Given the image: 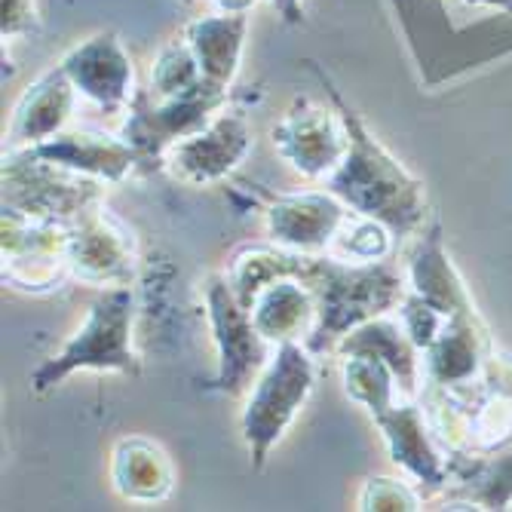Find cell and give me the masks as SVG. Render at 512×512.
I'll use <instances>...</instances> for the list:
<instances>
[{
	"instance_id": "1",
	"label": "cell",
	"mask_w": 512,
	"mask_h": 512,
	"mask_svg": "<svg viewBox=\"0 0 512 512\" xmlns=\"http://www.w3.org/2000/svg\"><path fill=\"white\" fill-rule=\"evenodd\" d=\"M319 77L322 89L329 92L347 129V154L341 166L329 175V191L338 194L353 215L375 218L387 224L396 237L417 234L427 224V191L424 181L411 175L375 135L368 132L362 117L347 105L335 80L316 62H307Z\"/></svg>"
},
{
	"instance_id": "2",
	"label": "cell",
	"mask_w": 512,
	"mask_h": 512,
	"mask_svg": "<svg viewBox=\"0 0 512 512\" xmlns=\"http://www.w3.org/2000/svg\"><path fill=\"white\" fill-rule=\"evenodd\" d=\"M298 279L316 298V322L307 335L313 356L329 353L356 325L402 304L408 286L387 261H347L338 255H304Z\"/></svg>"
},
{
	"instance_id": "3",
	"label": "cell",
	"mask_w": 512,
	"mask_h": 512,
	"mask_svg": "<svg viewBox=\"0 0 512 512\" xmlns=\"http://www.w3.org/2000/svg\"><path fill=\"white\" fill-rule=\"evenodd\" d=\"M132 313L135 298L129 286L105 289L89 304L83 325L62 344V350L31 371V390L50 393L74 371H120L129 378L142 375V359L132 350Z\"/></svg>"
},
{
	"instance_id": "4",
	"label": "cell",
	"mask_w": 512,
	"mask_h": 512,
	"mask_svg": "<svg viewBox=\"0 0 512 512\" xmlns=\"http://www.w3.org/2000/svg\"><path fill=\"white\" fill-rule=\"evenodd\" d=\"M316 384V362L307 344H276L270 362L258 375L249 402L240 414V433L249 448L252 470L261 473L270 451L286 436L298 411L307 405Z\"/></svg>"
},
{
	"instance_id": "5",
	"label": "cell",
	"mask_w": 512,
	"mask_h": 512,
	"mask_svg": "<svg viewBox=\"0 0 512 512\" xmlns=\"http://www.w3.org/2000/svg\"><path fill=\"white\" fill-rule=\"evenodd\" d=\"M230 102V86L203 80L200 86L172 99H157L151 89H135L126 108L120 135L135 148L142 172H157L166 166L169 151L200 129H206Z\"/></svg>"
},
{
	"instance_id": "6",
	"label": "cell",
	"mask_w": 512,
	"mask_h": 512,
	"mask_svg": "<svg viewBox=\"0 0 512 512\" xmlns=\"http://www.w3.org/2000/svg\"><path fill=\"white\" fill-rule=\"evenodd\" d=\"M206 316L212 325V338L218 350V368L206 390L240 396L261 375L273 356V344L255 329L252 310L240 304L234 289L227 286V276H209L206 289Z\"/></svg>"
},
{
	"instance_id": "7",
	"label": "cell",
	"mask_w": 512,
	"mask_h": 512,
	"mask_svg": "<svg viewBox=\"0 0 512 512\" xmlns=\"http://www.w3.org/2000/svg\"><path fill=\"white\" fill-rule=\"evenodd\" d=\"M102 184L99 178L25 157L22 151L4 157V206L31 218L71 224L83 209L102 200Z\"/></svg>"
},
{
	"instance_id": "8",
	"label": "cell",
	"mask_w": 512,
	"mask_h": 512,
	"mask_svg": "<svg viewBox=\"0 0 512 512\" xmlns=\"http://www.w3.org/2000/svg\"><path fill=\"white\" fill-rule=\"evenodd\" d=\"M71 224L43 221L4 206L0 215V252H4V283L19 292L59 289L68 267Z\"/></svg>"
},
{
	"instance_id": "9",
	"label": "cell",
	"mask_w": 512,
	"mask_h": 512,
	"mask_svg": "<svg viewBox=\"0 0 512 512\" xmlns=\"http://www.w3.org/2000/svg\"><path fill=\"white\" fill-rule=\"evenodd\" d=\"M135 237L99 200L71 221L68 267L86 286H129L135 276Z\"/></svg>"
},
{
	"instance_id": "10",
	"label": "cell",
	"mask_w": 512,
	"mask_h": 512,
	"mask_svg": "<svg viewBox=\"0 0 512 512\" xmlns=\"http://www.w3.org/2000/svg\"><path fill=\"white\" fill-rule=\"evenodd\" d=\"M273 148L304 178L332 175L347 154V129L338 108H322L310 99H295L273 129Z\"/></svg>"
},
{
	"instance_id": "11",
	"label": "cell",
	"mask_w": 512,
	"mask_h": 512,
	"mask_svg": "<svg viewBox=\"0 0 512 512\" xmlns=\"http://www.w3.org/2000/svg\"><path fill=\"white\" fill-rule=\"evenodd\" d=\"M350 215V206L332 191L276 194L264 209L267 240L307 255L329 252Z\"/></svg>"
},
{
	"instance_id": "12",
	"label": "cell",
	"mask_w": 512,
	"mask_h": 512,
	"mask_svg": "<svg viewBox=\"0 0 512 512\" xmlns=\"http://www.w3.org/2000/svg\"><path fill=\"white\" fill-rule=\"evenodd\" d=\"M80 96L96 102L102 111L117 114L129 108L135 86H132V59L117 31H99L89 40L77 43L59 62Z\"/></svg>"
},
{
	"instance_id": "13",
	"label": "cell",
	"mask_w": 512,
	"mask_h": 512,
	"mask_svg": "<svg viewBox=\"0 0 512 512\" xmlns=\"http://www.w3.org/2000/svg\"><path fill=\"white\" fill-rule=\"evenodd\" d=\"M252 151V129L243 114L224 111L206 129L181 138L169 151L172 175L191 184H215L234 172Z\"/></svg>"
},
{
	"instance_id": "14",
	"label": "cell",
	"mask_w": 512,
	"mask_h": 512,
	"mask_svg": "<svg viewBox=\"0 0 512 512\" xmlns=\"http://www.w3.org/2000/svg\"><path fill=\"white\" fill-rule=\"evenodd\" d=\"M22 154L108 184H120L132 172H142V160L126 138L99 129H62L40 145L22 148Z\"/></svg>"
},
{
	"instance_id": "15",
	"label": "cell",
	"mask_w": 512,
	"mask_h": 512,
	"mask_svg": "<svg viewBox=\"0 0 512 512\" xmlns=\"http://www.w3.org/2000/svg\"><path fill=\"white\" fill-rule=\"evenodd\" d=\"M371 421L381 430L390 457L408 476H414L427 491L448 488V460L436 445V433L421 405L411 399H399L393 408L371 417Z\"/></svg>"
},
{
	"instance_id": "16",
	"label": "cell",
	"mask_w": 512,
	"mask_h": 512,
	"mask_svg": "<svg viewBox=\"0 0 512 512\" xmlns=\"http://www.w3.org/2000/svg\"><path fill=\"white\" fill-rule=\"evenodd\" d=\"M488 359H491L488 329L479 310H467L445 319L436 341L424 350V371L433 387L460 390V387H473L482 378Z\"/></svg>"
},
{
	"instance_id": "17",
	"label": "cell",
	"mask_w": 512,
	"mask_h": 512,
	"mask_svg": "<svg viewBox=\"0 0 512 512\" xmlns=\"http://www.w3.org/2000/svg\"><path fill=\"white\" fill-rule=\"evenodd\" d=\"M408 289L414 295H421L430 307H436L445 316L476 310L457 267L448 258L439 218L421 227L414 249L408 252Z\"/></svg>"
},
{
	"instance_id": "18",
	"label": "cell",
	"mask_w": 512,
	"mask_h": 512,
	"mask_svg": "<svg viewBox=\"0 0 512 512\" xmlns=\"http://www.w3.org/2000/svg\"><path fill=\"white\" fill-rule=\"evenodd\" d=\"M74 102H77V86L71 83L62 65L40 74L22 92V99L13 111L10 151H22L59 135L74 114Z\"/></svg>"
},
{
	"instance_id": "19",
	"label": "cell",
	"mask_w": 512,
	"mask_h": 512,
	"mask_svg": "<svg viewBox=\"0 0 512 512\" xmlns=\"http://www.w3.org/2000/svg\"><path fill=\"white\" fill-rule=\"evenodd\" d=\"M111 485L123 500L157 503L175 488V467L163 445L148 436H123L111 454Z\"/></svg>"
},
{
	"instance_id": "20",
	"label": "cell",
	"mask_w": 512,
	"mask_h": 512,
	"mask_svg": "<svg viewBox=\"0 0 512 512\" xmlns=\"http://www.w3.org/2000/svg\"><path fill=\"white\" fill-rule=\"evenodd\" d=\"M255 329L276 347L286 341H307L316 322V298L298 276L273 279L252 301Z\"/></svg>"
},
{
	"instance_id": "21",
	"label": "cell",
	"mask_w": 512,
	"mask_h": 512,
	"mask_svg": "<svg viewBox=\"0 0 512 512\" xmlns=\"http://www.w3.org/2000/svg\"><path fill=\"white\" fill-rule=\"evenodd\" d=\"M335 353L338 356L365 353V356L384 359L393 368L402 396H408V399L417 393V384H421V350H417L414 341L408 338L405 325L387 319V313L356 325L353 332H347L338 341Z\"/></svg>"
},
{
	"instance_id": "22",
	"label": "cell",
	"mask_w": 512,
	"mask_h": 512,
	"mask_svg": "<svg viewBox=\"0 0 512 512\" xmlns=\"http://www.w3.org/2000/svg\"><path fill=\"white\" fill-rule=\"evenodd\" d=\"M246 34H249L246 13L200 16L184 28V40L191 43L203 74L221 86H234L237 80L243 50H246Z\"/></svg>"
},
{
	"instance_id": "23",
	"label": "cell",
	"mask_w": 512,
	"mask_h": 512,
	"mask_svg": "<svg viewBox=\"0 0 512 512\" xmlns=\"http://www.w3.org/2000/svg\"><path fill=\"white\" fill-rule=\"evenodd\" d=\"M451 497L470 500L482 509H506L512 503V442L491 454L448 457Z\"/></svg>"
},
{
	"instance_id": "24",
	"label": "cell",
	"mask_w": 512,
	"mask_h": 512,
	"mask_svg": "<svg viewBox=\"0 0 512 512\" xmlns=\"http://www.w3.org/2000/svg\"><path fill=\"white\" fill-rule=\"evenodd\" d=\"M307 252L289 249V246H279V243H252L243 246L230 255V264L224 270L227 276V286L234 289V295L240 298L243 307H252V301L258 298V292L264 286H270L273 279H283V276H298L301 261Z\"/></svg>"
},
{
	"instance_id": "25",
	"label": "cell",
	"mask_w": 512,
	"mask_h": 512,
	"mask_svg": "<svg viewBox=\"0 0 512 512\" xmlns=\"http://www.w3.org/2000/svg\"><path fill=\"white\" fill-rule=\"evenodd\" d=\"M341 375H344L347 396L359 402L371 417L384 414L402 399L393 368L378 356H365V353L341 356Z\"/></svg>"
},
{
	"instance_id": "26",
	"label": "cell",
	"mask_w": 512,
	"mask_h": 512,
	"mask_svg": "<svg viewBox=\"0 0 512 512\" xmlns=\"http://www.w3.org/2000/svg\"><path fill=\"white\" fill-rule=\"evenodd\" d=\"M203 80H209V77L203 74V68L191 50V43L184 37L169 40L157 53L154 68H151V96L172 99V96H181V92L200 86Z\"/></svg>"
},
{
	"instance_id": "27",
	"label": "cell",
	"mask_w": 512,
	"mask_h": 512,
	"mask_svg": "<svg viewBox=\"0 0 512 512\" xmlns=\"http://www.w3.org/2000/svg\"><path fill=\"white\" fill-rule=\"evenodd\" d=\"M393 237L396 234L387 224L356 215V221H344L332 249L338 258H347V261H384L390 255Z\"/></svg>"
},
{
	"instance_id": "28",
	"label": "cell",
	"mask_w": 512,
	"mask_h": 512,
	"mask_svg": "<svg viewBox=\"0 0 512 512\" xmlns=\"http://www.w3.org/2000/svg\"><path fill=\"white\" fill-rule=\"evenodd\" d=\"M356 509H362V512H408V509H421V494L399 479L371 476V479H365V485L359 491Z\"/></svg>"
},
{
	"instance_id": "29",
	"label": "cell",
	"mask_w": 512,
	"mask_h": 512,
	"mask_svg": "<svg viewBox=\"0 0 512 512\" xmlns=\"http://www.w3.org/2000/svg\"><path fill=\"white\" fill-rule=\"evenodd\" d=\"M445 319H448L445 313L430 307L421 295H414L411 289L405 292V298L399 304V322L405 325L408 338L414 341V347L421 350V353L436 341V335L442 332Z\"/></svg>"
},
{
	"instance_id": "30",
	"label": "cell",
	"mask_w": 512,
	"mask_h": 512,
	"mask_svg": "<svg viewBox=\"0 0 512 512\" xmlns=\"http://www.w3.org/2000/svg\"><path fill=\"white\" fill-rule=\"evenodd\" d=\"M37 28L40 19L34 0H0V34H4V40L37 34Z\"/></svg>"
},
{
	"instance_id": "31",
	"label": "cell",
	"mask_w": 512,
	"mask_h": 512,
	"mask_svg": "<svg viewBox=\"0 0 512 512\" xmlns=\"http://www.w3.org/2000/svg\"><path fill=\"white\" fill-rule=\"evenodd\" d=\"M270 4L276 7L279 19H283L286 25H301L304 22V4H301V0H270Z\"/></svg>"
},
{
	"instance_id": "32",
	"label": "cell",
	"mask_w": 512,
	"mask_h": 512,
	"mask_svg": "<svg viewBox=\"0 0 512 512\" xmlns=\"http://www.w3.org/2000/svg\"><path fill=\"white\" fill-rule=\"evenodd\" d=\"M255 4L258 0H215L218 13H246V16L249 10H255Z\"/></svg>"
},
{
	"instance_id": "33",
	"label": "cell",
	"mask_w": 512,
	"mask_h": 512,
	"mask_svg": "<svg viewBox=\"0 0 512 512\" xmlns=\"http://www.w3.org/2000/svg\"><path fill=\"white\" fill-rule=\"evenodd\" d=\"M460 4H473V7H491V10H500L503 16H512V0H460Z\"/></svg>"
},
{
	"instance_id": "34",
	"label": "cell",
	"mask_w": 512,
	"mask_h": 512,
	"mask_svg": "<svg viewBox=\"0 0 512 512\" xmlns=\"http://www.w3.org/2000/svg\"><path fill=\"white\" fill-rule=\"evenodd\" d=\"M181 4H194V0H181Z\"/></svg>"
}]
</instances>
